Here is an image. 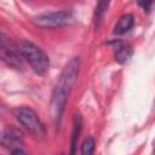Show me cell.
I'll list each match as a JSON object with an SVG mask.
<instances>
[{
  "label": "cell",
  "mask_w": 155,
  "mask_h": 155,
  "mask_svg": "<svg viewBox=\"0 0 155 155\" xmlns=\"http://www.w3.org/2000/svg\"><path fill=\"white\" fill-rule=\"evenodd\" d=\"M11 155H27V154H25L21 148H17V149H13V150H12V154H11Z\"/></svg>",
  "instance_id": "cell-10"
},
{
  "label": "cell",
  "mask_w": 155,
  "mask_h": 155,
  "mask_svg": "<svg viewBox=\"0 0 155 155\" xmlns=\"http://www.w3.org/2000/svg\"><path fill=\"white\" fill-rule=\"evenodd\" d=\"M73 16L68 11H53L39 15L34 18V23L42 28H56L70 23Z\"/></svg>",
  "instance_id": "cell-3"
},
{
  "label": "cell",
  "mask_w": 155,
  "mask_h": 155,
  "mask_svg": "<svg viewBox=\"0 0 155 155\" xmlns=\"http://www.w3.org/2000/svg\"><path fill=\"white\" fill-rule=\"evenodd\" d=\"M16 119L35 137L45 136V127L39 120L36 113L29 107H19L15 110Z\"/></svg>",
  "instance_id": "cell-2"
},
{
  "label": "cell",
  "mask_w": 155,
  "mask_h": 155,
  "mask_svg": "<svg viewBox=\"0 0 155 155\" xmlns=\"http://www.w3.org/2000/svg\"><path fill=\"white\" fill-rule=\"evenodd\" d=\"M131 54H132V51L128 46H120L115 53V59L119 63H125L126 61H128Z\"/></svg>",
  "instance_id": "cell-8"
},
{
  "label": "cell",
  "mask_w": 155,
  "mask_h": 155,
  "mask_svg": "<svg viewBox=\"0 0 155 155\" xmlns=\"http://www.w3.org/2000/svg\"><path fill=\"white\" fill-rule=\"evenodd\" d=\"M94 145H96L94 139L92 137H87L81 145V155H92L94 150Z\"/></svg>",
  "instance_id": "cell-9"
},
{
  "label": "cell",
  "mask_w": 155,
  "mask_h": 155,
  "mask_svg": "<svg viewBox=\"0 0 155 155\" xmlns=\"http://www.w3.org/2000/svg\"><path fill=\"white\" fill-rule=\"evenodd\" d=\"M139 5H140V6H143V7H144V10L147 8V11H148V7H149L151 4H150V2H139Z\"/></svg>",
  "instance_id": "cell-11"
},
{
  "label": "cell",
  "mask_w": 155,
  "mask_h": 155,
  "mask_svg": "<svg viewBox=\"0 0 155 155\" xmlns=\"http://www.w3.org/2000/svg\"><path fill=\"white\" fill-rule=\"evenodd\" d=\"M23 136L22 132L12 126H6L1 134V144L5 147H11L13 149L19 148L18 145L22 143ZM12 149V150H13Z\"/></svg>",
  "instance_id": "cell-6"
},
{
  "label": "cell",
  "mask_w": 155,
  "mask_h": 155,
  "mask_svg": "<svg viewBox=\"0 0 155 155\" xmlns=\"http://www.w3.org/2000/svg\"><path fill=\"white\" fill-rule=\"evenodd\" d=\"M69 91L70 90L62 84H58L53 91L52 99H51V111H52V116L56 121H59L62 117L64 107L67 104V98H68Z\"/></svg>",
  "instance_id": "cell-4"
},
{
  "label": "cell",
  "mask_w": 155,
  "mask_h": 155,
  "mask_svg": "<svg viewBox=\"0 0 155 155\" xmlns=\"http://www.w3.org/2000/svg\"><path fill=\"white\" fill-rule=\"evenodd\" d=\"M1 57L8 65L17 68V69L22 68V58L23 57H22L18 47L15 48L11 45H7L5 42V40L1 41Z\"/></svg>",
  "instance_id": "cell-5"
},
{
  "label": "cell",
  "mask_w": 155,
  "mask_h": 155,
  "mask_svg": "<svg viewBox=\"0 0 155 155\" xmlns=\"http://www.w3.org/2000/svg\"><path fill=\"white\" fill-rule=\"evenodd\" d=\"M133 23H134V18L132 15H130V13L122 15L114 27V34H116V35L125 34L126 31H128L132 28Z\"/></svg>",
  "instance_id": "cell-7"
},
{
  "label": "cell",
  "mask_w": 155,
  "mask_h": 155,
  "mask_svg": "<svg viewBox=\"0 0 155 155\" xmlns=\"http://www.w3.org/2000/svg\"><path fill=\"white\" fill-rule=\"evenodd\" d=\"M18 50L22 54V57L30 64L34 71L38 74H44L47 71L50 67V59L48 56L35 44L22 40L18 44Z\"/></svg>",
  "instance_id": "cell-1"
}]
</instances>
